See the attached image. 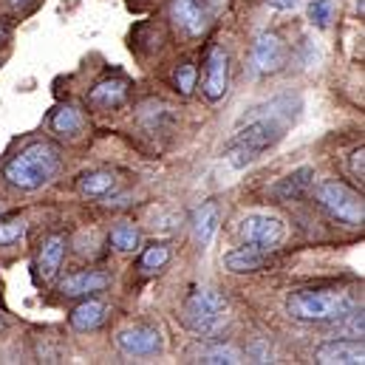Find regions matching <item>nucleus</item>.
Segmentation results:
<instances>
[{
  "instance_id": "nucleus-1",
  "label": "nucleus",
  "mask_w": 365,
  "mask_h": 365,
  "mask_svg": "<svg viewBox=\"0 0 365 365\" xmlns=\"http://www.w3.org/2000/svg\"><path fill=\"white\" fill-rule=\"evenodd\" d=\"M60 170V150L51 142H34L3 165V179L17 190H40Z\"/></svg>"
},
{
  "instance_id": "nucleus-2",
  "label": "nucleus",
  "mask_w": 365,
  "mask_h": 365,
  "mask_svg": "<svg viewBox=\"0 0 365 365\" xmlns=\"http://www.w3.org/2000/svg\"><path fill=\"white\" fill-rule=\"evenodd\" d=\"M354 309V297L340 289H297L286 297V312L297 323H331Z\"/></svg>"
},
{
  "instance_id": "nucleus-3",
  "label": "nucleus",
  "mask_w": 365,
  "mask_h": 365,
  "mask_svg": "<svg viewBox=\"0 0 365 365\" xmlns=\"http://www.w3.org/2000/svg\"><path fill=\"white\" fill-rule=\"evenodd\" d=\"M283 136V125L277 119H258V122H250L244 130H238L227 148H224V159L230 162L232 170H244L250 168L264 150L274 148Z\"/></svg>"
},
{
  "instance_id": "nucleus-4",
  "label": "nucleus",
  "mask_w": 365,
  "mask_h": 365,
  "mask_svg": "<svg viewBox=\"0 0 365 365\" xmlns=\"http://www.w3.org/2000/svg\"><path fill=\"white\" fill-rule=\"evenodd\" d=\"M182 323L198 337H218L227 326V294L212 286L195 289L184 300Z\"/></svg>"
},
{
  "instance_id": "nucleus-5",
  "label": "nucleus",
  "mask_w": 365,
  "mask_h": 365,
  "mask_svg": "<svg viewBox=\"0 0 365 365\" xmlns=\"http://www.w3.org/2000/svg\"><path fill=\"white\" fill-rule=\"evenodd\" d=\"M314 198L317 204L337 221L349 224V227H363L365 221V207L363 198L346 187L343 182H320L314 187Z\"/></svg>"
},
{
  "instance_id": "nucleus-6",
  "label": "nucleus",
  "mask_w": 365,
  "mask_h": 365,
  "mask_svg": "<svg viewBox=\"0 0 365 365\" xmlns=\"http://www.w3.org/2000/svg\"><path fill=\"white\" fill-rule=\"evenodd\" d=\"M283 221L269 212H252L238 224V235L244 238V244L261 247V250H274L283 241Z\"/></svg>"
},
{
  "instance_id": "nucleus-7",
  "label": "nucleus",
  "mask_w": 365,
  "mask_h": 365,
  "mask_svg": "<svg viewBox=\"0 0 365 365\" xmlns=\"http://www.w3.org/2000/svg\"><path fill=\"white\" fill-rule=\"evenodd\" d=\"M227 88H230V57H227V51L221 46H212L207 51V60H204L201 93L210 102H218V99H224Z\"/></svg>"
},
{
  "instance_id": "nucleus-8",
  "label": "nucleus",
  "mask_w": 365,
  "mask_h": 365,
  "mask_svg": "<svg viewBox=\"0 0 365 365\" xmlns=\"http://www.w3.org/2000/svg\"><path fill=\"white\" fill-rule=\"evenodd\" d=\"M250 63H252V71L261 74V77L264 74H277L283 68V63H286V46H283V40L277 34H272V31L258 34L255 37V46H252Z\"/></svg>"
},
{
  "instance_id": "nucleus-9",
  "label": "nucleus",
  "mask_w": 365,
  "mask_h": 365,
  "mask_svg": "<svg viewBox=\"0 0 365 365\" xmlns=\"http://www.w3.org/2000/svg\"><path fill=\"white\" fill-rule=\"evenodd\" d=\"M116 346L128 357H153L162 351V331L156 326H133L116 334Z\"/></svg>"
},
{
  "instance_id": "nucleus-10",
  "label": "nucleus",
  "mask_w": 365,
  "mask_h": 365,
  "mask_svg": "<svg viewBox=\"0 0 365 365\" xmlns=\"http://www.w3.org/2000/svg\"><path fill=\"white\" fill-rule=\"evenodd\" d=\"M170 14L173 23L182 29L187 37H201L210 29V11L204 6V0H173L170 3Z\"/></svg>"
},
{
  "instance_id": "nucleus-11",
  "label": "nucleus",
  "mask_w": 365,
  "mask_h": 365,
  "mask_svg": "<svg viewBox=\"0 0 365 365\" xmlns=\"http://www.w3.org/2000/svg\"><path fill=\"white\" fill-rule=\"evenodd\" d=\"M363 340H329L314 351V363L320 365H363Z\"/></svg>"
},
{
  "instance_id": "nucleus-12",
  "label": "nucleus",
  "mask_w": 365,
  "mask_h": 365,
  "mask_svg": "<svg viewBox=\"0 0 365 365\" xmlns=\"http://www.w3.org/2000/svg\"><path fill=\"white\" fill-rule=\"evenodd\" d=\"M272 250H261V247H238V250H230L224 255V267L235 274H247V272H261L267 267H272L274 258L269 255Z\"/></svg>"
},
{
  "instance_id": "nucleus-13",
  "label": "nucleus",
  "mask_w": 365,
  "mask_h": 365,
  "mask_svg": "<svg viewBox=\"0 0 365 365\" xmlns=\"http://www.w3.org/2000/svg\"><path fill=\"white\" fill-rule=\"evenodd\" d=\"M66 250H68V241H66L63 232H51V235L40 244V252H37V272H40L43 280H54V274L60 272V267H63Z\"/></svg>"
},
{
  "instance_id": "nucleus-14",
  "label": "nucleus",
  "mask_w": 365,
  "mask_h": 365,
  "mask_svg": "<svg viewBox=\"0 0 365 365\" xmlns=\"http://www.w3.org/2000/svg\"><path fill=\"white\" fill-rule=\"evenodd\" d=\"M110 286V274L99 272V269H83L77 274H68L60 286V292L66 297H88V294H96V292H105Z\"/></svg>"
},
{
  "instance_id": "nucleus-15",
  "label": "nucleus",
  "mask_w": 365,
  "mask_h": 365,
  "mask_svg": "<svg viewBox=\"0 0 365 365\" xmlns=\"http://www.w3.org/2000/svg\"><path fill=\"white\" fill-rule=\"evenodd\" d=\"M312 184H314V170L312 168H297L289 176H283L280 182H274L269 187V195L274 201H297L309 192Z\"/></svg>"
},
{
  "instance_id": "nucleus-16",
  "label": "nucleus",
  "mask_w": 365,
  "mask_h": 365,
  "mask_svg": "<svg viewBox=\"0 0 365 365\" xmlns=\"http://www.w3.org/2000/svg\"><path fill=\"white\" fill-rule=\"evenodd\" d=\"M218 224H221V207L215 201H207L201 204L195 212H192V235L201 247H210V241L215 238L218 232Z\"/></svg>"
},
{
  "instance_id": "nucleus-17",
  "label": "nucleus",
  "mask_w": 365,
  "mask_h": 365,
  "mask_svg": "<svg viewBox=\"0 0 365 365\" xmlns=\"http://www.w3.org/2000/svg\"><path fill=\"white\" fill-rule=\"evenodd\" d=\"M105 312H108V306H105L102 300H96V297L88 294L83 303H77V306L71 309L68 323H71L74 331H93V329L105 320Z\"/></svg>"
},
{
  "instance_id": "nucleus-18",
  "label": "nucleus",
  "mask_w": 365,
  "mask_h": 365,
  "mask_svg": "<svg viewBox=\"0 0 365 365\" xmlns=\"http://www.w3.org/2000/svg\"><path fill=\"white\" fill-rule=\"evenodd\" d=\"M125 96H128V80H122V77H113V80H102V83H96L88 93V102H91L93 108H119L122 102H125Z\"/></svg>"
},
{
  "instance_id": "nucleus-19",
  "label": "nucleus",
  "mask_w": 365,
  "mask_h": 365,
  "mask_svg": "<svg viewBox=\"0 0 365 365\" xmlns=\"http://www.w3.org/2000/svg\"><path fill=\"white\" fill-rule=\"evenodd\" d=\"M48 125H51V130L60 133V136H77V133L83 130V113H80L74 105H60V108L51 113Z\"/></svg>"
},
{
  "instance_id": "nucleus-20",
  "label": "nucleus",
  "mask_w": 365,
  "mask_h": 365,
  "mask_svg": "<svg viewBox=\"0 0 365 365\" xmlns=\"http://www.w3.org/2000/svg\"><path fill=\"white\" fill-rule=\"evenodd\" d=\"M116 187V176L110 170H91L80 176V192L88 198H105Z\"/></svg>"
},
{
  "instance_id": "nucleus-21",
  "label": "nucleus",
  "mask_w": 365,
  "mask_h": 365,
  "mask_svg": "<svg viewBox=\"0 0 365 365\" xmlns=\"http://www.w3.org/2000/svg\"><path fill=\"white\" fill-rule=\"evenodd\" d=\"M195 363H207V365H235V363H244L241 360V351L232 349V346H207L195 354Z\"/></svg>"
},
{
  "instance_id": "nucleus-22",
  "label": "nucleus",
  "mask_w": 365,
  "mask_h": 365,
  "mask_svg": "<svg viewBox=\"0 0 365 365\" xmlns=\"http://www.w3.org/2000/svg\"><path fill=\"white\" fill-rule=\"evenodd\" d=\"M334 323V331L340 337H349V340H363V309H351L346 312L343 317L331 320Z\"/></svg>"
},
{
  "instance_id": "nucleus-23",
  "label": "nucleus",
  "mask_w": 365,
  "mask_h": 365,
  "mask_svg": "<svg viewBox=\"0 0 365 365\" xmlns=\"http://www.w3.org/2000/svg\"><path fill=\"white\" fill-rule=\"evenodd\" d=\"M29 224L20 215H3L0 218V247H11L26 235Z\"/></svg>"
},
{
  "instance_id": "nucleus-24",
  "label": "nucleus",
  "mask_w": 365,
  "mask_h": 365,
  "mask_svg": "<svg viewBox=\"0 0 365 365\" xmlns=\"http://www.w3.org/2000/svg\"><path fill=\"white\" fill-rule=\"evenodd\" d=\"M110 244L119 250V252H133L139 247V230L133 224H119L113 227L110 232Z\"/></svg>"
},
{
  "instance_id": "nucleus-25",
  "label": "nucleus",
  "mask_w": 365,
  "mask_h": 365,
  "mask_svg": "<svg viewBox=\"0 0 365 365\" xmlns=\"http://www.w3.org/2000/svg\"><path fill=\"white\" fill-rule=\"evenodd\" d=\"M168 261H170V247H168V244H153V247H148V250L142 252L139 267H142L145 272H156V269H162Z\"/></svg>"
},
{
  "instance_id": "nucleus-26",
  "label": "nucleus",
  "mask_w": 365,
  "mask_h": 365,
  "mask_svg": "<svg viewBox=\"0 0 365 365\" xmlns=\"http://www.w3.org/2000/svg\"><path fill=\"white\" fill-rule=\"evenodd\" d=\"M195 83H198V71H195L192 63L176 66V71H173V86H176V91L182 93V96H190V93L195 91Z\"/></svg>"
},
{
  "instance_id": "nucleus-27",
  "label": "nucleus",
  "mask_w": 365,
  "mask_h": 365,
  "mask_svg": "<svg viewBox=\"0 0 365 365\" xmlns=\"http://www.w3.org/2000/svg\"><path fill=\"white\" fill-rule=\"evenodd\" d=\"M331 11H334V3L331 0H312L309 6V20L317 26V29H326L331 23Z\"/></svg>"
},
{
  "instance_id": "nucleus-28",
  "label": "nucleus",
  "mask_w": 365,
  "mask_h": 365,
  "mask_svg": "<svg viewBox=\"0 0 365 365\" xmlns=\"http://www.w3.org/2000/svg\"><path fill=\"white\" fill-rule=\"evenodd\" d=\"M351 173H354V179L363 184V176H365V148L360 145L354 153H351Z\"/></svg>"
},
{
  "instance_id": "nucleus-29",
  "label": "nucleus",
  "mask_w": 365,
  "mask_h": 365,
  "mask_svg": "<svg viewBox=\"0 0 365 365\" xmlns=\"http://www.w3.org/2000/svg\"><path fill=\"white\" fill-rule=\"evenodd\" d=\"M267 3L274 6V9H283V11H286V9H294V3H297V0H267Z\"/></svg>"
},
{
  "instance_id": "nucleus-30",
  "label": "nucleus",
  "mask_w": 365,
  "mask_h": 365,
  "mask_svg": "<svg viewBox=\"0 0 365 365\" xmlns=\"http://www.w3.org/2000/svg\"><path fill=\"white\" fill-rule=\"evenodd\" d=\"M6 37H9V29H6V26H0V43H3Z\"/></svg>"
},
{
  "instance_id": "nucleus-31",
  "label": "nucleus",
  "mask_w": 365,
  "mask_h": 365,
  "mask_svg": "<svg viewBox=\"0 0 365 365\" xmlns=\"http://www.w3.org/2000/svg\"><path fill=\"white\" fill-rule=\"evenodd\" d=\"M0 329H3V317H0Z\"/></svg>"
}]
</instances>
